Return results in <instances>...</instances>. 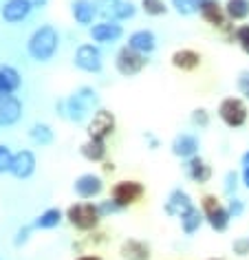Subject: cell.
<instances>
[{
    "mask_svg": "<svg viewBox=\"0 0 249 260\" xmlns=\"http://www.w3.org/2000/svg\"><path fill=\"white\" fill-rule=\"evenodd\" d=\"M60 51V31L53 24H40L27 38V55L38 64H47Z\"/></svg>",
    "mask_w": 249,
    "mask_h": 260,
    "instance_id": "obj_1",
    "label": "cell"
},
{
    "mask_svg": "<svg viewBox=\"0 0 249 260\" xmlns=\"http://www.w3.org/2000/svg\"><path fill=\"white\" fill-rule=\"evenodd\" d=\"M64 216H67V223L75 232L82 234L97 232V227L104 220L100 210H97V203H93V201H75L64 210Z\"/></svg>",
    "mask_w": 249,
    "mask_h": 260,
    "instance_id": "obj_2",
    "label": "cell"
},
{
    "mask_svg": "<svg viewBox=\"0 0 249 260\" xmlns=\"http://www.w3.org/2000/svg\"><path fill=\"white\" fill-rule=\"evenodd\" d=\"M216 117L221 123L229 130H240L249 121V102L242 100L240 95H227L223 97L216 106Z\"/></svg>",
    "mask_w": 249,
    "mask_h": 260,
    "instance_id": "obj_3",
    "label": "cell"
},
{
    "mask_svg": "<svg viewBox=\"0 0 249 260\" xmlns=\"http://www.w3.org/2000/svg\"><path fill=\"white\" fill-rule=\"evenodd\" d=\"M199 207L203 212V216H205V225L209 227L212 232L216 234H225L229 230V225H232V216H229L227 212V205L223 203V201L216 197V194L207 192L203 194L199 199Z\"/></svg>",
    "mask_w": 249,
    "mask_h": 260,
    "instance_id": "obj_4",
    "label": "cell"
},
{
    "mask_svg": "<svg viewBox=\"0 0 249 260\" xmlns=\"http://www.w3.org/2000/svg\"><path fill=\"white\" fill-rule=\"evenodd\" d=\"M73 64H75L77 71H82V73H88V75L102 73V71H104V55H102L100 44L82 42L80 47L75 49Z\"/></svg>",
    "mask_w": 249,
    "mask_h": 260,
    "instance_id": "obj_5",
    "label": "cell"
},
{
    "mask_svg": "<svg viewBox=\"0 0 249 260\" xmlns=\"http://www.w3.org/2000/svg\"><path fill=\"white\" fill-rule=\"evenodd\" d=\"M55 113H57V117H62V119L69 123H84L93 117V110L80 100V95H77L75 90L55 102Z\"/></svg>",
    "mask_w": 249,
    "mask_h": 260,
    "instance_id": "obj_6",
    "label": "cell"
},
{
    "mask_svg": "<svg viewBox=\"0 0 249 260\" xmlns=\"http://www.w3.org/2000/svg\"><path fill=\"white\" fill-rule=\"evenodd\" d=\"M148 55L139 53V51L130 49L128 44H123V47L117 49L115 53V71L119 73L121 77H135L139 75L143 69L148 67Z\"/></svg>",
    "mask_w": 249,
    "mask_h": 260,
    "instance_id": "obj_7",
    "label": "cell"
},
{
    "mask_svg": "<svg viewBox=\"0 0 249 260\" xmlns=\"http://www.w3.org/2000/svg\"><path fill=\"white\" fill-rule=\"evenodd\" d=\"M110 197H113L123 210H128V207L137 205L146 197V183H141V181H137V179L117 181V183L110 187Z\"/></svg>",
    "mask_w": 249,
    "mask_h": 260,
    "instance_id": "obj_8",
    "label": "cell"
},
{
    "mask_svg": "<svg viewBox=\"0 0 249 260\" xmlns=\"http://www.w3.org/2000/svg\"><path fill=\"white\" fill-rule=\"evenodd\" d=\"M117 130V117L113 110L108 108H97L93 117L88 119V126H86V135L88 137H97V139H108L113 137Z\"/></svg>",
    "mask_w": 249,
    "mask_h": 260,
    "instance_id": "obj_9",
    "label": "cell"
},
{
    "mask_svg": "<svg viewBox=\"0 0 249 260\" xmlns=\"http://www.w3.org/2000/svg\"><path fill=\"white\" fill-rule=\"evenodd\" d=\"M104 190H106V183L100 174L95 172H84L73 181V192L80 201H95L100 199Z\"/></svg>",
    "mask_w": 249,
    "mask_h": 260,
    "instance_id": "obj_10",
    "label": "cell"
},
{
    "mask_svg": "<svg viewBox=\"0 0 249 260\" xmlns=\"http://www.w3.org/2000/svg\"><path fill=\"white\" fill-rule=\"evenodd\" d=\"M181 170L185 174L188 181H192L194 185H207L214 177V168L209 161H205L201 154H196L192 159L181 161Z\"/></svg>",
    "mask_w": 249,
    "mask_h": 260,
    "instance_id": "obj_11",
    "label": "cell"
},
{
    "mask_svg": "<svg viewBox=\"0 0 249 260\" xmlns=\"http://www.w3.org/2000/svg\"><path fill=\"white\" fill-rule=\"evenodd\" d=\"M90 42L95 44H115L123 38V24L117 20H97L93 27L88 29Z\"/></svg>",
    "mask_w": 249,
    "mask_h": 260,
    "instance_id": "obj_12",
    "label": "cell"
},
{
    "mask_svg": "<svg viewBox=\"0 0 249 260\" xmlns=\"http://www.w3.org/2000/svg\"><path fill=\"white\" fill-rule=\"evenodd\" d=\"M34 0H5L0 5V18L5 24H20L34 14Z\"/></svg>",
    "mask_w": 249,
    "mask_h": 260,
    "instance_id": "obj_13",
    "label": "cell"
},
{
    "mask_svg": "<svg viewBox=\"0 0 249 260\" xmlns=\"http://www.w3.org/2000/svg\"><path fill=\"white\" fill-rule=\"evenodd\" d=\"M170 152H172L176 159H181V161L192 159V157H196V154H201V139H199V135H194V133H179V135H174V139L170 141Z\"/></svg>",
    "mask_w": 249,
    "mask_h": 260,
    "instance_id": "obj_14",
    "label": "cell"
},
{
    "mask_svg": "<svg viewBox=\"0 0 249 260\" xmlns=\"http://www.w3.org/2000/svg\"><path fill=\"white\" fill-rule=\"evenodd\" d=\"M199 18L207 27L221 31L227 24L225 5H223L221 0H199Z\"/></svg>",
    "mask_w": 249,
    "mask_h": 260,
    "instance_id": "obj_15",
    "label": "cell"
},
{
    "mask_svg": "<svg viewBox=\"0 0 249 260\" xmlns=\"http://www.w3.org/2000/svg\"><path fill=\"white\" fill-rule=\"evenodd\" d=\"M38 170V159L34 150H29V148H22V150L14 152V161H11V170L9 174L18 181H27L36 174Z\"/></svg>",
    "mask_w": 249,
    "mask_h": 260,
    "instance_id": "obj_16",
    "label": "cell"
},
{
    "mask_svg": "<svg viewBox=\"0 0 249 260\" xmlns=\"http://www.w3.org/2000/svg\"><path fill=\"white\" fill-rule=\"evenodd\" d=\"M24 104L18 95H5L0 97V128H11L22 119Z\"/></svg>",
    "mask_w": 249,
    "mask_h": 260,
    "instance_id": "obj_17",
    "label": "cell"
},
{
    "mask_svg": "<svg viewBox=\"0 0 249 260\" xmlns=\"http://www.w3.org/2000/svg\"><path fill=\"white\" fill-rule=\"evenodd\" d=\"M196 203L192 201V197L183 190V187H174V190H170L166 203H163V214L170 218H179L181 214H185L188 210H192Z\"/></svg>",
    "mask_w": 249,
    "mask_h": 260,
    "instance_id": "obj_18",
    "label": "cell"
},
{
    "mask_svg": "<svg viewBox=\"0 0 249 260\" xmlns=\"http://www.w3.org/2000/svg\"><path fill=\"white\" fill-rule=\"evenodd\" d=\"M71 18L75 20L77 27L90 29L100 18L95 0H71Z\"/></svg>",
    "mask_w": 249,
    "mask_h": 260,
    "instance_id": "obj_19",
    "label": "cell"
},
{
    "mask_svg": "<svg viewBox=\"0 0 249 260\" xmlns=\"http://www.w3.org/2000/svg\"><path fill=\"white\" fill-rule=\"evenodd\" d=\"M201 62H203V55L196 49H190V47L176 49L174 53L170 55V64H172L176 71H181V73H194V71L201 67Z\"/></svg>",
    "mask_w": 249,
    "mask_h": 260,
    "instance_id": "obj_20",
    "label": "cell"
},
{
    "mask_svg": "<svg viewBox=\"0 0 249 260\" xmlns=\"http://www.w3.org/2000/svg\"><path fill=\"white\" fill-rule=\"evenodd\" d=\"M121 260H150L152 258V247L141 238H123L119 245Z\"/></svg>",
    "mask_w": 249,
    "mask_h": 260,
    "instance_id": "obj_21",
    "label": "cell"
},
{
    "mask_svg": "<svg viewBox=\"0 0 249 260\" xmlns=\"http://www.w3.org/2000/svg\"><path fill=\"white\" fill-rule=\"evenodd\" d=\"M126 44L130 49H135V51H139V53L150 57L157 51V44L159 42H157V36H154L152 29H135L133 34H128Z\"/></svg>",
    "mask_w": 249,
    "mask_h": 260,
    "instance_id": "obj_22",
    "label": "cell"
},
{
    "mask_svg": "<svg viewBox=\"0 0 249 260\" xmlns=\"http://www.w3.org/2000/svg\"><path fill=\"white\" fill-rule=\"evenodd\" d=\"M22 88V75L20 71L11 64H0V97L16 95Z\"/></svg>",
    "mask_w": 249,
    "mask_h": 260,
    "instance_id": "obj_23",
    "label": "cell"
},
{
    "mask_svg": "<svg viewBox=\"0 0 249 260\" xmlns=\"http://www.w3.org/2000/svg\"><path fill=\"white\" fill-rule=\"evenodd\" d=\"M80 154L90 164H104L108 154L106 139H97V137H86V141L80 146Z\"/></svg>",
    "mask_w": 249,
    "mask_h": 260,
    "instance_id": "obj_24",
    "label": "cell"
},
{
    "mask_svg": "<svg viewBox=\"0 0 249 260\" xmlns=\"http://www.w3.org/2000/svg\"><path fill=\"white\" fill-rule=\"evenodd\" d=\"M64 220H67L64 210H60V207H47V210L40 212L34 220H31V225H34V230L47 232V230H55V227H60Z\"/></svg>",
    "mask_w": 249,
    "mask_h": 260,
    "instance_id": "obj_25",
    "label": "cell"
},
{
    "mask_svg": "<svg viewBox=\"0 0 249 260\" xmlns=\"http://www.w3.org/2000/svg\"><path fill=\"white\" fill-rule=\"evenodd\" d=\"M203 225H205V216H203L199 205H194L192 210H188L185 214H181L179 216V227H181L183 236H194Z\"/></svg>",
    "mask_w": 249,
    "mask_h": 260,
    "instance_id": "obj_26",
    "label": "cell"
},
{
    "mask_svg": "<svg viewBox=\"0 0 249 260\" xmlns=\"http://www.w3.org/2000/svg\"><path fill=\"white\" fill-rule=\"evenodd\" d=\"M27 135H29V139L34 141L36 146H51L55 141V130L49 126L47 121H36V123H31L29 130H27Z\"/></svg>",
    "mask_w": 249,
    "mask_h": 260,
    "instance_id": "obj_27",
    "label": "cell"
},
{
    "mask_svg": "<svg viewBox=\"0 0 249 260\" xmlns=\"http://www.w3.org/2000/svg\"><path fill=\"white\" fill-rule=\"evenodd\" d=\"M225 14L227 20L242 24L249 20V0H225Z\"/></svg>",
    "mask_w": 249,
    "mask_h": 260,
    "instance_id": "obj_28",
    "label": "cell"
},
{
    "mask_svg": "<svg viewBox=\"0 0 249 260\" xmlns=\"http://www.w3.org/2000/svg\"><path fill=\"white\" fill-rule=\"evenodd\" d=\"M139 9L148 18H161L170 11V5L166 0H139Z\"/></svg>",
    "mask_w": 249,
    "mask_h": 260,
    "instance_id": "obj_29",
    "label": "cell"
},
{
    "mask_svg": "<svg viewBox=\"0 0 249 260\" xmlns=\"http://www.w3.org/2000/svg\"><path fill=\"white\" fill-rule=\"evenodd\" d=\"M190 123H192L196 130H205V128H209V123H212V113H209L205 106H196V108H192V113H190Z\"/></svg>",
    "mask_w": 249,
    "mask_h": 260,
    "instance_id": "obj_30",
    "label": "cell"
},
{
    "mask_svg": "<svg viewBox=\"0 0 249 260\" xmlns=\"http://www.w3.org/2000/svg\"><path fill=\"white\" fill-rule=\"evenodd\" d=\"M170 9H174V14L183 18L196 16L199 14V0H170Z\"/></svg>",
    "mask_w": 249,
    "mask_h": 260,
    "instance_id": "obj_31",
    "label": "cell"
},
{
    "mask_svg": "<svg viewBox=\"0 0 249 260\" xmlns=\"http://www.w3.org/2000/svg\"><path fill=\"white\" fill-rule=\"evenodd\" d=\"M240 185H242L240 172L238 170H227L225 177H223V194H225V197H236Z\"/></svg>",
    "mask_w": 249,
    "mask_h": 260,
    "instance_id": "obj_32",
    "label": "cell"
},
{
    "mask_svg": "<svg viewBox=\"0 0 249 260\" xmlns=\"http://www.w3.org/2000/svg\"><path fill=\"white\" fill-rule=\"evenodd\" d=\"M97 210H100L102 218H110V216H115V214H121V212H123V207L117 203L113 197H108V199L97 201Z\"/></svg>",
    "mask_w": 249,
    "mask_h": 260,
    "instance_id": "obj_33",
    "label": "cell"
},
{
    "mask_svg": "<svg viewBox=\"0 0 249 260\" xmlns=\"http://www.w3.org/2000/svg\"><path fill=\"white\" fill-rule=\"evenodd\" d=\"M225 205H227V212H229V216H232L234 220H236V218H240L242 214L247 212V203H245V199H240L238 194H236V197H227Z\"/></svg>",
    "mask_w": 249,
    "mask_h": 260,
    "instance_id": "obj_34",
    "label": "cell"
},
{
    "mask_svg": "<svg viewBox=\"0 0 249 260\" xmlns=\"http://www.w3.org/2000/svg\"><path fill=\"white\" fill-rule=\"evenodd\" d=\"M236 47L245 55H249V22H242L236 27Z\"/></svg>",
    "mask_w": 249,
    "mask_h": 260,
    "instance_id": "obj_35",
    "label": "cell"
},
{
    "mask_svg": "<svg viewBox=\"0 0 249 260\" xmlns=\"http://www.w3.org/2000/svg\"><path fill=\"white\" fill-rule=\"evenodd\" d=\"M36 230H34V225H22V227H18L16 230V234H14V238H11V243H14V247H18V249H20V247H24L31 240V234H34Z\"/></svg>",
    "mask_w": 249,
    "mask_h": 260,
    "instance_id": "obj_36",
    "label": "cell"
},
{
    "mask_svg": "<svg viewBox=\"0 0 249 260\" xmlns=\"http://www.w3.org/2000/svg\"><path fill=\"white\" fill-rule=\"evenodd\" d=\"M11 161H14V152L7 144H0V174H9Z\"/></svg>",
    "mask_w": 249,
    "mask_h": 260,
    "instance_id": "obj_37",
    "label": "cell"
},
{
    "mask_svg": "<svg viewBox=\"0 0 249 260\" xmlns=\"http://www.w3.org/2000/svg\"><path fill=\"white\" fill-rule=\"evenodd\" d=\"M236 90H238L242 100L249 102V69H242L238 77H236Z\"/></svg>",
    "mask_w": 249,
    "mask_h": 260,
    "instance_id": "obj_38",
    "label": "cell"
},
{
    "mask_svg": "<svg viewBox=\"0 0 249 260\" xmlns=\"http://www.w3.org/2000/svg\"><path fill=\"white\" fill-rule=\"evenodd\" d=\"M232 253L238 258H247L249 256V236H238L232 240Z\"/></svg>",
    "mask_w": 249,
    "mask_h": 260,
    "instance_id": "obj_39",
    "label": "cell"
},
{
    "mask_svg": "<svg viewBox=\"0 0 249 260\" xmlns=\"http://www.w3.org/2000/svg\"><path fill=\"white\" fill-rule=\"evenodd\" d=\"M236 27H238L236 22L227 20L225 27H223V29L219 31L221 38H223V42H225V44H236Z\"/></svg>",
    "mask_w": 249,
    "mask_h": 260,
    "instance_id": "obj_40",
    "label": "cell"
},
{
    "mask_svg": "<svg viewBox=\"0 0 249 260\" xmlns=\"http://www.w3.org/2000/svg\"><path fill=\"white\" fill-rule=\"evenodd\" d=\"M143 139H146V144H148L150 150H159V148H161L159 137H154L152 133H146V135H143Z\"/></svg>",
    "mask_w": 249,
    "mask_h": 260,
    "instance_id": "obj_41",
    "label": "cell"
},
{
    "mask_svg": "<svg viewBox=\"0 0 249 260\" xmlns=\"http://www.w3.org/2000/svg\"><path fill=\"white\" fill-rule=\"evenodd\" d=\"M240 181H242V187L249 190V168H240Z\"/></svg>",
    "mask_w": 249,
    "mask_h": 260,
    "instance_id": "obj_42",
    "label": "cell"
},
{
    "mask_svg": "<svg viewBox=\"0 0 249 260\" xmlns=\"http://www.w3.org/2000/svg\"><path fill=\"white\" fill-rule=\"evenodd\" d=\"M240 168H249V148L240 154Z\"/></svg>",
    "mask_w": 249,
    "mask_h": 260,
    "instance_id": "obj_43",
    "label": "cell"
},
{
    "mask_svg": "<svg viewBox=\"0 0 249 260\" xmlns=\"http://www.w3.org/2000/svg\"><path fill=\"white\" fill-rule=\"evenodd\" d=\"M75 260H104L102 256H95V253H84V256H77Z\"/></svg>",
    "mask_w": 249,
    "mask_h": 260,
    "instance_id": "obj_44",
    "label": "cell"
},
{
    "mask_svg": "<svg viewBox=\"0 0 249 260\" xmlns=\"http://www.w3.org/2000/svg\"><path fill=\"white\" fill-rule=\"evenodd\" d=\"M49 5V0H34V7L36 9H44Z\"/></svg>",
    "mask_w": 249,
    "mask_h": 260,
    "instance_id": "obj_45",
    "label": "cell"
},
{
    "mask_svg": "<svg viewBox=\"0 0 249 260\" xmlns=\"http://www.w3.org/2000/svg\"><path fill=\"white\" fill-rule=\"evenodd\" d=\"M104 170H106V172H115V164H113V161H106V164H104Z\"/></svg>",
    "mask_w": 249,
    "mask_h": 260,
    "instance_id": "obj_46",
    "label": "cell"
},
{
    "mask_svg": "<svg viewBox=\"0 0 249 260\" xmlns=\"http://www.w3.org/2000/svg\"><path fill=\"white\" fill-rule=\"evenodd\" d=\"M205 260H223V258H205Z\"/></svg>",
    "mask_w": 249,
    "mask_h": 260,
    "instance_id": "obj_47",
    "label": "cell"
},
{
    "mask_svg": "<svg viewBox=\"0 0 249 260\" xmlns=\"http://www.w3.org/2000/svg\"><path fill=\"white\" fill-rule=\"evenodd\" d=\"M0 260H3V258H0Z\"/></svg>",
    "mask_w": 249,
    "mask_h": 260,
    "instance_id": "obj_48",
    "label": "cell"
}]
</instances>
